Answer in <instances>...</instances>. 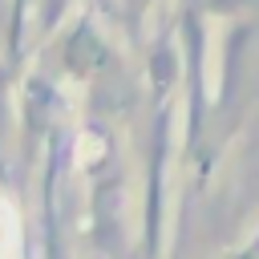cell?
I'll use <instances>...</instances> for the list:
<instances>
[{
  "instance_id": "obj_1",
  "label": "cell",
  "mask_w": 259,
  "mask_h": 259,
  "mask_svg": "<svg viewBox=\"0 0 259 259\" xmlns=\"http://www.w3.org/2000/svg\"><path fill=\"white\" fill-rule=\"evenodd\" d=\"M16 255H20V219L12 202L0 198V259H16Z\"/></svg>"
}]
</instances>
